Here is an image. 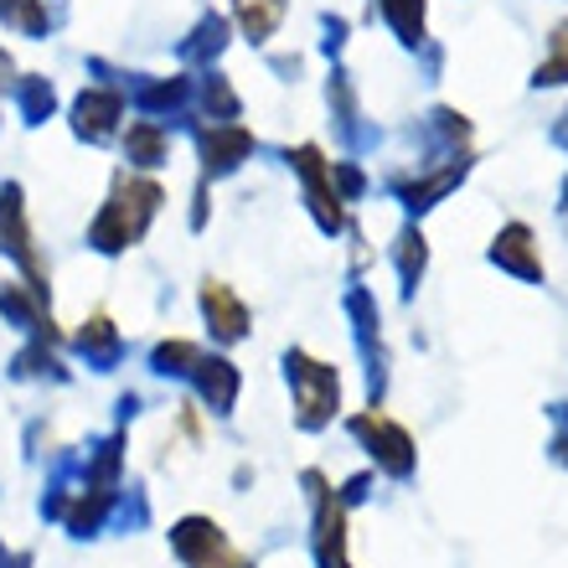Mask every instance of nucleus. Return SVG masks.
<instances>
[{"instance_id": "nucleus-3", "label": "nucleus", "mask_w": 568, "mask_h": 568, "mask_svg": "<svg viewBox=\"0 0 568 568\" xmlns=\"http://www.w3.org/2000/svg\"><path fill=\"white\" fill-rule=\"evenodd\" d=\"M176 548L192 568H254L243 554L227 548V538L207 523V517H186V523L176 527Z\"/></svg>"}, {"instance_id": "nucleus-5", "label": "nucleus", "mask_w": 568, "mask_h": 568, "mask_svg": "<svg viewBox=\"0 0 568 568\" xmlns=\"http://www.w3.org/2000/svg\"><path fill=\"white\" fill-rule=\"evenodd\" d=\"M491 258L501 264V270L523 274V280H542V258H538V248H532V227H523V223L501 227V239H496Z\"/></svg>"}, {"instance_id": "nucleus-7", "label": "nucleus", "mask_w": 568, "mask_h": 568, "mask_svg": "<svg viewBox=\"0 0 568 568\" xmlns=\"http://www.w3.org/2000/svg\"><path fill=\"white\" fill-rule=\"evenodd\" d=\"M114 120H120V99L114 93H83L78 99V135L104 140L114 130Z\"/></svg>"}, {"instance_id": "nucleus-11", "label": "nucleus", "mask_w": 568, "mask_h": 568, "mask_svg": "<svg viewBox=\"0 0 568 568\" xmlns=\"http://www.w3.org/2000/svg\"><path fill=\"white\" fill-rule=\"evenodd\" d=\"M202 367V393L212 398V408H227L233 404V393H239V377L227 362H196Z\"/></svg>"}, {"instance_id": "nucleus-15", "label": "nucleus", "mask_w": 568, "mask_h": 568, "mask_svg": "<svg viewBox=\"0 0 568 568\" xmlns=\"http://www.w3.org/2000/svg\"><path fill=\"white\" fill-rule=\"evenodd\" d=\"M130 150L140 155V165H155L161 161V135H155L150 124H135V130H130Z\"/></svg>"}, {"instance_id": "nucleus-12", "label": "nucleus", "mask_w": 568, "mask_h": 568, "mask_svg": "<svg viewBox=\"0 0 568 568\" xmlns=\"http://www.w3.org/2000/svg\"><path fill=\"white\" fill-rule=\"evenodd\" d=\"M383 11H388V21L398 27L404 42H419L424 37V0H383Z\"/></svg>"}, {"instance_id": "nucleus-17", "label": "nucleus", "mask_w": 568, "mask_h": 568, "mask_svg": "<svg viewBox=\"0 0 568 568\" xmlns=\"http://www.w3.org/2000/svg\"><path fill=\"white\" fill-rule=\"evenodd\" d=\"M558 465H568V408H558V445H554Z\"/></svg>"}, {"instance_id": "nucleus-2", "label": "nucleus", "mask_w": 568, "mask_h": 568, "mask_svg": "<svg viewBox=\"0 0 568 568\" xmlns=\"http://www.w3.org/2000/svg\"><path fill=\"white\" fill-rule=\"evenodd\" d=\"M290 377H295L300 424H305V429H321V424L336 414V398H342V377H336V367L311 362L305 352H290Z\"/></svg>"}, {"instance_id": "nucleus-13", "label": "nucleus", "mask_w": 568, "mask_h": 568, "mask_svg": "<svg viewBox=\"0 0 568 568\" xmlns=\"http://www.w3.org/2000/svg\"><path fill=\"white\" fill-rule=\"evenodd\" d=\"M424 233H414V227H408L404 239H398V270H404V290H414V284H419V274H424Z\"/></svg>"}, {"instance_id": "nucleus-8", "label": "nucleus", "mask_w": 568, "mask_h": 568, "mask_svg": "<svg viewBox=\"0 0 568 568\" xmlns=\"http://www.w3.org/2000/svg\"><path fill=\"white\" fill-rule=\"evenodd\" d=\"M465 171H470V165H465V161H449V165H439L434 176H424V181H414V186H404V202H408V207H414V212L434 207V202H439V196H445L449 186H455V181L465 176Z\"/></svg>"}, {"instance_id": "nucleus-16", "label": "nucleus", "mask_w": 568, "mask_h": 568, "mask_svg": "<svg viewBox=\"0 0 568 568\" xmlns=\"http://www.w3.org/2000/svg\"><path fill=\"white\" fill-rule=\"evenodd\" d=\"M83 346H93V352H109V346H114V331H109L104 315L93 321V331H83Z\"/></svg>"}, {"instance_id": "nucleus-6", "label": "nucleus", "mask_w": 568, "mask_h": 568, "mask_svg": "<svg viewBox=\"0 0 568 568\" xmlns=\"http://www.w3.org/2000/svg\"><path fill=\"white\" fill-rule=\"evenodd\" d=\"M202 305H207V321L217 326V336H223V342H239L243 331H248V311H243V300L233 295L223 280H207Z\"/></svg>"}, {"instance_id": "nucleus-4", "label": "nucleus", "mask_w": 568, "mask_h": 568, "mask_svg": "<svg viewBox=\"0 0 568 568\" xmlns=\"http://www.w3.org/2000/svg\"><path fill=\"white\" fill-rule=\"evenodd\" d=\"M352 429L373 445L377 465H383L388 476H408V470H414V439H408V429H398L388 414H357Z\"/></svg>"}, {"instance_id": "nucleus-1", "label": "nucleus", "mask_w": 568, "mask_h": 568, "mask_svg": "<svg viewBox=\"0 0 568 568\" xmlns=\"http://www.w3.org/2000/svg\"><path fill=\"white\" fill-rule=\"evenodd\" d=\"M155 207H161V186H150V181H120L109 212L99 217V227H93V243L109 248V254L124 248V243H135L140 233H145V223L155 217Z\"/></svg>"}, {"instance_id": "nucleus-10", "label": "nucleus", "mask_w": 568, "mask_h": 568, "mask_svg": "<svg viewBox=\"0 0 568 568\" xmlns=\"http://www.w3.org/2000/svg\"><path fill=\"white\" fill-rule=\"evenodd\" d=\"M280 16H284V0H239V21L254 42H264L280 27Z\"/></svg>"}, {"instance_id": "nucleus-19", "label": "nucleus", "mask_w": 568, "mask_h": 568, "mask_svg": "<svg viewBox=\"0 0 568 568\" xmlns=\"http://www.w3.org/2000/svg\"><path fill=\"white\" fill-rule=\"evenodd\" d=\"M564 192H568V186H564Z\"/></svg>"}, {"instance_id": "nucleus-9", "label": "nucleus", "mask_w": 568, "mask_h": 568, "mask_svg": "<svg viewBox=\"0 0 568 568\" xmlns=\"http://www.w3.org/2000/svg\"><path fill=\"white\" fill-rule=\"evenodd\" d=\"M254 140L243 135V130H207L202 135V150H207V171H233V165L248 155Z\"/></svg>"}, {"instance_id": "nucleus-14", "label": "nucleus", "mask_w": 568, "mask_h": 568, "mask_svg": "<svg viewBox=\"0 0 568 568\" xmlns=\"http://www.w3.org/2000/svg\"><path fill=\"white\" fill-rule=\"evenodd\" d=\"M538 83H568V27H558L554 37V58L538 68Z\"/></svg>"}, {"instance_id": "nucleus-18", "label": "nucleus", "mask_w": 568, "mask_h": 568, "mask_svg": "<svg viewBox=\"0 0 568 568\" xmlns=\"http://www.w3.org/2000/svg\"><path fill=\"white\" fill-rule=\"evenodd\" d=\"M558 140H564V145H568V114H564V124H558Z\"/></svg>"}]
</instances>
